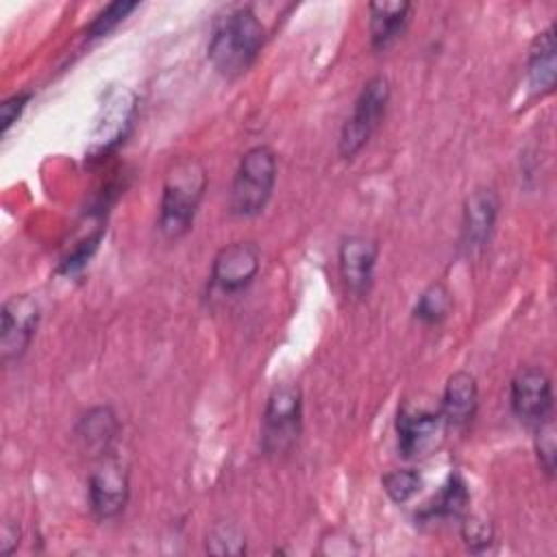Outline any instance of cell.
<instances>
[{
  "mask_svg": "<svg viewBox=\"0 0 557 557\" xmlns=\"http://www.w3.org/2000/svg\"><path fill=\"white\" fill-rule=\"evenodd\" d=\"M265 39V28L252 9L239 7L222 17L209 39V61L222 76L244 74L257 59Z\"/></svg>",
  "mask_w": 557,
  "mask_h": 557,
  "instance_id": "cell-1",
  "label": "cell"
},
{
  "mask_svg": "<svg viewBox=\"0 0 557 557\" xmlns=\"http://www.w3.org/2000/svg\"><path fill=\"white\" fill-rule=\"evenodd\" d=\"M30 100V94L28 91H22V94H15L11 98H7L2 104H0V122H2V135L9 133V128L13 126V122H17V117L22 115V111L26 109Z\"/></svg>",
  "mask_w": 557,
  "mask_h": 557,
  "instance_id": "cell-25",
  "label": "cell"
},
{
  "mask_svg": "<svg viewBox=\"0 0 557 557\" xmlns=\"http://www.w3.org/2000/svg\"><path fill=\"white\" fill-rule=\"evenodd\" d=\"M137 9V2H111L107 4L89 24L87 28V37H104L107 33H111L120 22H124V17Z\"/></svg>",
  "mask_w": 557,
  "mask_h": 557,
  "instance_id": "cell-22",
  "label": "cell"
},
{
  "mask_svg": "<svg viewBox=\"0 0 557 557\" xmlns=\"http://www.w3.org/2000/svg\"><path fill=\"white\" fill-rule=\"evenodd\" d=\"M470 494L459 474H453L446 485L431 498V503L424 509V516L429 518H459L468 509Z\"/></svg>",
  "mask_w": 557,
  "mask_h": 557,
  "instance_id": "cell-18",
  "label": "cell"
},
{
  "mask_svg": "<svg viewBox=\"0 0 557 557\" xmlns=\"http://www.w3.org/2000/svg\"><path fill=\"white\" fill-rule=\"evenodd\" d=\"M302 426V396L300 389L292 383H283L272 389L265 411H263V429H261V446L265 455H283L287 453Z\"/></svg>",
  "mask_w": 557,
  "mask_h": 557,
  "instance_id": "cell-4",
  "label": "cell"
},
{
  "mask_svg": "<svg viewBox=\"0 0 557 557\" xmlns=\"http://www.w3.org/2000/svg\"><path fill=\"white\" fill-rule=\"evenodd\" d=\"M135 113H137V104H135L133 91H128L124 87L109 91V96L104 98V102L100 107V115H98L94 133H91L89 152L107 154L120 141H124V137L128 135V131L133 126Z\"/></svg>",
  "mask_w": 557,
  "mask_h": 557,
  "instance_id": "cell-10",
  "label": "cell"
},
{
  "mask_svg": "<svg viewBox=\"0 0 557 557\" xmlns=\"http://www.w3.org/2000/svg\"><path fill=\"white\" fill-rule=\"evenodd\" d=\"M120 424L111 407H94L89 409L76 426V435L83 446L94 455H107L109 444L113 442Z\"/></svg>",
  "mask_w": 557,
  "mask_h": 557,
  "instance_id": "cell-17",
  "label": "cell"
},
{
  "mask_svg": "<svg viewBox=\"0 0 557 557\" xmlns=\"http://www.w3.org/2000/svg\"><path fill=\"white\" fill-rule=\"evenodd\" d=\"M446 422L440 413L403 407L396 418L398 433V450L407 459H422L437 450L444 440Z\"/></svg>",
  "mask_w": 557,
  "mask_h": 557,
  "instance_id": "cell-8",
  "label": "cell"
},
{
  "mask_svg": "<svg viewBox=\"0 0 557 557\" xmlns=\"http://www.w3.org/2000/svg\"><path fill=\"white\" fill-rule=\"evenodd\" d=\"M511 409L520 422L537 426L550 418L553 385L550 376L537 368H522L511 379Z\"/></svg>",
  "mask_w": 557,
  "mask_h": 557,
  "instance_id": "cell-9",
  "label": "cell"
},
{
  "mask_svg": "<svg viewBox=\"0 0 557 557\" xmlns=\"http://www.w3.org/2000/svg\"><path fill=\"white\" fill-rule=\"evenodd\" d=\"M0 357L4 363L20 359L39 324V305L28 294H15L2 305Z\"/></svg>",
  "mask_w": 557,
  "mask_h": 557,
  "instance_id": "cell-6",
  "label": "cell"
},
{
  "mask_svg": "<svg viewBox=\"0 0 557 557\" xmlns=\"http://www.w3.org/2000/svg\"><path fill=\"white\" fill-rule=\"evenodd\" d=\"M461 535L472 550H483L492 542V527L481 518H466L461 527Z\"/></svg>",
  "mask_w": 557,
  "mask_h": 557,
  "instance_id": "cell-24",
  "label": "cell"
},
{
  "mask_svg": "<svg viewBox=\"0 0 557 557\" xmlns=\"http://www.w3.org/2000/svg\"><path fill=\"white\" fill-rule=\"evenodd\" d=\"M379 257V246L361 235H352L342 242L339 246V274L346 285V289L352 296H366L372 276H374V265Z\"/></svg>",
  "mask_w": 557,
  "mask_h": 557,
  "instance_id": "cell-12",
  "label": "cell"
},
{
  "mask_svg": "<svg viewBox=\"0 0 557 557\" xmlns=\"http://www.w3.org/2000/svg\"><path fill=\"white\" fill-rule=\"evenodd\" d=\"M422 487V474L413 468L392 470L383 476V490L394 503L409 500Z\"/></svg>",
  "mask_w": 557,
  "mask_h": 557,
  "instance_id": "cell-21",
  "label": "cell"
},
{
  "mask_svg": "<svg viewBox=\"0 0 557 557\" xmlns=\"http://www.w3.org/2000/svg\"><path fill=\"white\" fill-rule=\"evenodd\" d=\"M537 437H535V450H537V459L542 463V470L553 476V470H555V450H557V444H555V426H553V420L548 418L546 422L537 424Z\"/></svg>",
  "mask_w": 557,
  "mask_h": 557,
  "instance_id": "cell-23",
  "label": "cell"
},
{
  "mask_svg": "<svg viewBox=\"0 0 557 557\" xmlns=\"http://www.w3.org/2000/svg\"><path fill=\"white\" fill-rule=\"evenodd\" d=\"M527 74L529 85L535 94H548L555 87L557 76V61H555V26L550 24L546 30H542L531 48L527 59Z\"/></svg>",
  "mask_w": 557,
  "mask_h": 557,
  "instance_id": "cell-16",
  "label": "cell"
},
{
  "mask_svg": "<svg viewBox=\"0 0 557 557\" xmlns=\"http://www.w3.org/2000/svg\"><path fill=\"white\" fill-rule=\"evenodd\" d=\"M98 239H100V235L89 237L87 242H83V244L74 250V255H70V257H67V261L63 263V272H74V270L83 268V265H85V261L94 255V250H96V246H98Z\"/></svg>",
  "mask_w": 557,
  "mask_h": 557,
  "instance_id": "cell-26",
  "label": "cell"
},
{
  "mask_svg": "<svg viewBox=\"0 0 557 557\" xmlns=\"http://www.w3.org/2000/svg\"><path fill=\"white\" fill-rule=\"evenodd\" d=\"M498 207H500V200L492 187H479L466 198L461 242L470 252L483 250L485 244L490 242L496 224Z\"/></svg>",
  "mask_w": 557,
  "mask_h": 557,
  "instance_id": "cell-13",
  "label": "cell"
},
{
  "mask_svg": "<svg viewBox=\"0 0 557 557\" xmlns=\"http://www.w3.org/2000/svg\"><path fill=\"white\" fill-rule=\"evenodd\" d=\"M276 183V157L268 146H255L239 159L231 185V213L252 218L263 211Z\"/></svg>",
  "mask_w": 557,
  "mask_h": 557,
  "instance_id": "cell-3",
  "label": "cell"
},
{
  "mask_svg": "<svg viewBox=\"0 0 557 557\" xmlns=\"http://www.w3.org/2000/svg\"><path fill=\"white\" fill-rule=\"evenodd\" d=\"M207 550L213 555H244L246 537L237 524L220 520L207 533Z\"/></svg>",
  "mask_w": 557,
  "mask_h": 557,
  "instance_id": "cell-20",
  "label": "cell"
},
{
  "mask_svg": "<svg viewBox=\"0 0 557 557\" xmlns=\"http://www.w3.org/2000/svg\"><path fill=\"white\" fill-rule=\"evenodd\" d=\"M479 405V387L476 379L470 372H455L448 376L444 396H442V409L440 416L444 418L446 426L450 429H463L472 422Z\"/></svg>",
  "mask_w": 557,
  "mask_h": 557,
  "instance_id": "cell-14",
  "label": "cell"
},
{
  "mask_svg": "<svg viewBox=\"0 0 557 557\" xmlns=\"http://www.w3.org/2000/svg\"><path fill=\"white\" fill-rule=\"evenodd\" d=\"M87 485L91 509L100 520H109L122 513L128 500V474L120 459L100 455Z\"/></svg>",
  "mask_w": 557,
  "mask_h": 557,
  "instance_id": "cell-7",
  "label": "cell"
},
{
  "mask_svg": "<svg viewBox=\"0 0 557 557\" xmlns=\"http://www.w3.org/2000/svg\"><path fill=\"white\" fill-rule=\"evenodd\" d=\"M20 537V529H15V531H11V522H4V527H2V553L4 555H11L13 553V548L17 546V540Z\"/></svg>",
  "mask_w": 557,
  "mask_h": 557,
  "instance_id": "cell-27",
  "label": "cell"
},
{
  "mask_svg": "<svg viewBox=\"0 0 557 557\" xmlns=\"http://www.w3.org/2000/svg\"><path fill=\"white\" fill-rule=\"evenodd\" d=\"M207 189V172L196 157H181L168 170L159 211V231L176 239L185 235L196 218Z\"/></svg>",
  "mask_w": 557,
  "mask_h": 557,
  "instance_id": "cell-2",
  "label": "cell"
},
{
  "mask_svg": "<svg viewBox=\"0 0 557 557\" xmlns=\"http://www.w3.org/2000/svg\"><path fill=\"white\" fill-rule=\"evenodd\" d=\"M259 248L250 242H233L224 246L211 268V281L226 294H237L252 283L259 272Z\"/></svg>",
  "mask_w": 557,
  "mask_h": 557,
  "instance_id": "cell-11",
  "label": "cell"
},
{
  "mask_svg": "<svg viewBox=\"0 0 557 557\" xmlns=\"http://www.w3.org/2000/svg\"><path fill=\"white\" fill-rule=\"evenodd\" d=\"M370 41L376 50L389 48L407 28L409 2H372L370 7Z\"/></svg>",
  "mask_w": 557,
  "mask_h": 557,
  "instance_id": "cell-15",
  "label": "cell"
},
{
  "mask_svg": "<svg viewBox=\"0 0 557 557\" xmlns=\"http://www.w3.org/2000/svg\"><path fill=\"white\" fill-rule=\"evenodd\" d=\"M389 102V83L383 76L370 78L357 100L352 115L344 122L339 133V154L344 159H352L370 139L374 128L379 126L381 117L385 115Z\"/></svg>",
  "mask_w": 557,
  "mask_h": 557,
  "instance_id": "cell-5",
  "label": "cell"
},
{
  "mask_svg": "<svg viewBox=\"0 0 557 557\" xmlns=\"http://www.w3.org/2000/svg\"><path fill=\"white\" fill-rule=\"evenodd\" d=\"M450 307H453V296L446 289V285L433 283L420 294V298L413 307V315L426 324H435L448 315Z\"/></svg>",
  "mask_w": 557,
  "mask_h": 557,
  "instance_id": "cell-19",
  "label": "cell"
}]
</instances>
